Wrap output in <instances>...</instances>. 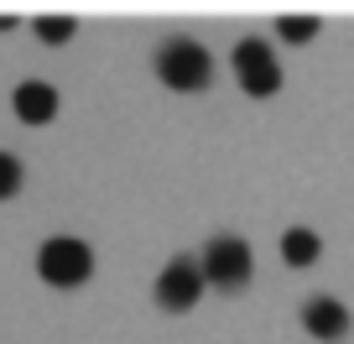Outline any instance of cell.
<instances>
[{"label":"cell","mask_w":354,"mask_h":344,"mask_svg":"<svg viewBox=\"0 0 354 344\" xmlns=\"http://www.w3.org/2000/svg\"><path fill=\"white\" fill-rule=\"evenodd\" d=\"M156 73H162L167 89L193 94V89H209V78H214V57H209V47L188 42V37H172V42L156 53Z\"/></svg>","instance_id":"obj_1"},{"label":"cell","mask_w":354,"mask_h":344,"mask_svg":"<svg viewBox=\"0 0 354 344\" xmlns=\"http://www.w3.org/2000/svg\"><path fill=\"white\" fill-rule=\"evenodd\" d=\"M37 271H42L47 287H78V282H88V271H94V251H88L84 240H73V235H53V240H42V251H37Z\"/></svg>","instance_id":"obj_2"},{"label":"cell","mask_w":354,"mask_h":344,"mask_svg":"<svg viewBox=\"0 0 354 344\" xmlns=\"http://www.w3.org/2000/svg\"><path fill=\"white\" fill-rule=\"evenodd\" d=\"M250 271H255V261H250V245L240 235H219V240L203 245V277H209V287L234 292L250 282Z\"/></svg>","instance_id":"obj_3"},{"label":"cell","mask_w":354,"mask_h":344,"mask_svg":"<svg viewBox=\"0 0 354 344\" xmlns=\"http://www.w3.org/2000/svg\"><path fill=\"white\" fill-rule=\"evenodd\" d=\"M234 73H240V89L250 94V100H271V94L281 89V63L271 57V47H266L261 37L234 42Z\"/></svg>","instance_id":"obj_4"},{"label":"cell","mask_w":354,"mask_h":344,"mask_svg":"<svg viewBox=\"0 0 354 344\" xmlns=\"http://www.w3.org/2000/svg\"><path fill=\"white\" fill-rule=\"evenodd\" d=\"M203 261H193V255H177V261H167L162 277H156V308L167 313H188L193 302L203 298Z\"/></svg>","instance_id":"obj_5"},{"label":"cell","mask_w":354,"mask_h":344,"mask_svg":"<svg viewBox=\"0 0 354 344\" xmlns=\"http://www.w3.org/2000/svg\"><path fill=\"white\" fill-rule=\"evenodd\" d=\"M302 329L313 334V339H344L349 334V308H344L339 298H328V292H318V298H308V308H302Z\"/></svg>","instance_id":"obj_6"},{"label":"cell","mask_w":354,"mask_h":344,"mask_svg":"<svg viewBox=\"0 0 354 344\" xmlns=\"http://www.w3.org/2000/svg\"><path fill=\"white\" fill-rule=\"evenodd\" d=\"M16 115H21L26 125H47L57 115V89H53V84H42V78L16 84Z\"/></svg>","instance_id":"obj_7"},{"label":"cell","mask_w":354,"mask_h":344,"mask_svg":"<svg viewBox=\"0 0 354 344\" xmlns=\"http://www.w3.org/2000/svg\"><path fill=\"white\" fill-rule=\"evenodd\" d=\"M323 251V240L313 230H287L281 235V255H287V266H313Z\"/></svg>","instance_id":"obj_8"},{"label":"cell","mask_w":354,"mask_h":344,"mask_svg":"<svg viewBox=\"0 0 354 344\" xmlns=\"http://www.w3.org/2000/svg\"><path fill=\"white\" fill-rule=\"evenodd\" d=\"M37 37L42 42H68L73 37V16H37Z\"/></svg>","instance_id":"obj_9"},{"label":"cell","mask_w":354,"mask_h":344,"mask_svg":"<svg viewBox=\"0 0 354 344\" xmlns=\"http://www.w3.org/2000/svg\"><path fill=\"white\" fill-rule=\"evenodd\" d=\"M277 32L287 37V42H308V37L318 32V16H281V21H277Z\"/></svg>","instance_id":"obj_10"},{"label":"cell","mask_w":354,"mask_h":344,"mask_svg":"<svg viewBox=\"0 0 354 344\" xmlns=\"http://www.w3.org/2000/svg\"><path fill=\"white\" fill-rule=\"evenodd\" d=\"M16 188H21V162L11 152H0V199H11Z\"/></svg>","instance_id":"obj_11"},{"label":"cell","mask_w":354,"mask_h":344,"mask_svg":"<svg viewBox=\"0 0 354 344\" xmlns=\"http://www.w3.org/2000/svg\"><path fill=\"white\" fill-rule=\"evenodd\" d=\"M11 26H16V16H0V32H11Z\"/></svg>","instance_id":"obj_12"}]
</instances>
